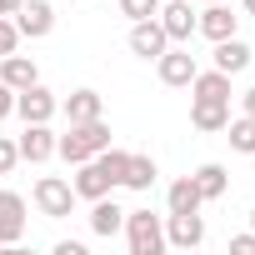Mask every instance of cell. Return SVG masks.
Segmentation results:
<instances>
[{
    "label": "cell",
    "instance_id": "cell-28",
    "mask_svg": "<svg viewBox=\"0 0 255 255\" xmlns=\"http://www.w3.org/2000/svg\"><path fill=\"white\" fill-rule=\"evenodd\" d=\"M230 250H235V255H255V230L235 235V240H230Z\"/></svg>",
    "mask_w": 255,
    "mask_h": 255
},
{
    "label": "cell",
    "instance_id": "cell-10",
    "mask_svg": "<svg viewBox=\"0 0 255 255\" xmlns=\"http://www.w3.org/2000/svg\"><path fill=\"white\" fill-rule=\"evenodd\" d=\"M235 30H240V15H230L225 0H210V5L195 15V35H205L210 45H215V40H225V35H235Z\"/></svg>",
    "mask_w": 255,
    "mask_h": 255
},
{
    "label": "cell",
    "instance_id": "cell-35",
    "mask_svg": "<svg viewBox=\"0 0 255 255\" xmlns=\"http://www.w3.org/2000/svg\"><path fill=\"white\" fill-rule=\"evenodd\" d=\"M200 5H210V0H200Z\"/></svg>",
    "mask_w": 255,
    "mask_h": 255
},
{
    "label": "cell",
    "instance_id": "cell-16",
    "mask_svg": "<svg viewBox=\"0 0 255 255\" xmlns=\"http://www.w3.org/2000/svg\"><path fill=\"white\" fill-rule=\"evenodd\" d=\"M210 65H215V70H225V75H240V70L250 65V45H245L240 35H225V40H215Z\"/></svg>",
    "mask_w": 255,
    "mask_h": 255
},
{
    "label": "cell",
    "instance_id": "cell-32",
    "mask_svg": "<svg viewBox=\"0 0 255 255\" xmlns=\"http://www.w3.org/2000/svg\"><path fill=\"white\" fill-rule=\"evenodd\" d=\"M240 10H245V15H255V0H240Z\"/></svg>",
    "mask_w": 255,
    "mask_h": 255
},
{
    "label": "cell",
    "instance_id": "cell-13",
    "mask_svg": "<svg viewBox=\"0 0 255 255\" xmlns=\"http://www.w3.org/2000/svg\"><path fill=\"white\" fill-rule=\"evenodd\" d=\"M15 145H20V160L45 165V160L55 155V130H50V120H45V125H25V135H20Z\"/></svg>",
    "mask_w": 255,
    "mask_h": 255
},
{
    "label": "cell",
    "instance_id": "cell-11",
    "mask_svg": "<svg viewBox=\"0 0 255 255\" xmlns=\"http://www.w3.org/2000/svg\"><path fill=\"white\" fill-rule=\"evenodd\" d=\"M165 245H175V250L205 245V215H200V210H190V215H165Z\"/></svg>",
    "mask_w": 255,
    "mask_h": 255
},
{
    "label": "cell",
    "instance_id": "cell-21",
    "mask_svg": "<svg viewBox=\"0 0 255 255\" xmlns=\"http://www.w3.org/2000/svg\"><path fill=\"white\" fill-rule=\"evenodd\" d=\"M190 180H195L200 200H220V195L230 190V175H225V165H215V160H205V165H200V170H195Z\"/></svg>",
    "mask_w": 255,
    "mask_h": 255
},
{
    "label": "cell",
    "instance_id": "cell-30",
    "mask_svg": "<svg viewBox=\"0 0 255 255\" xmlns=\"http://www.w3.org/2000/svg\"><path fill=\"white\" fill-rule=\"evenodd\" d=\"M240 115H250V120H255V85L240 95Z\"/></svg>",
    "mask_w": 255,
    "mask_h": 255
},
{
    "label": "cell",
    "instance_id": "cell-27",
    "mask_svg": "<svg viewBox=\"0 0 255 255\" xmlns=\"http://www.w3.org/2000/svg\"><path fill=\"white\" fill-rule=\"evenodd\" d=\"M10 115H15V90L0 80V120H10Z\"/></svg>",
    "mask_w": 255,
    "mask_h": 255
},
{
    "label": "cell",
    "instance_id": "cell-1",
    "mask_svg": "<svg viewBox=\"0 0 255 255\" xmlns=\"http://www.w3.org/2000/svg\"><path fill=\"white\" fill-rule=\"evenodd\" d=\"M105 145H110V125H105V115H95V120H75L65 135H55V155H60L65 165H80V160L100 155Z\"/></svg>",
    "mask_w": 255,
    "mask_h": 255
},
{
    "label": "cell",
    "instance_id": "cell-29",
    "mask_svg": "<svg viewBox=\"0 0 255 255\" xmlns=\"http://www.w3.org/2000/svg\"><path fill=\"white\" fill-rule=\"evenodd\" d=\"M55 255H85V245H80V240H60V245H55Z\"/></svg>",
    "mask_w": 255,
    "mask_h": 255
},
{
    "label": "cell",
    "instance_id": "cell-26",
    "mask_svg": "<svg viewBox=\"0 0 255 255\" xmlns=\"http://www.w3.org/2000/svg\"><path fill=\"white\" fill-rule=\"evenodd\" d=\"M10 50H20V30L10 15H0V55H10Z\"/></svg>",
    "mask_w": 255,
    "mask_h": 255
},
{
    "label": "cell",
    "instance_id": "cell-6",
    "mask_svg": "<svg viewBox=\"0 0 255 255\" xmlns=\"http://www.w3.org/2000/svg\"><path fill=\"white\" fill-rule=\"evenodd\" d=\"M25 225H30V215H25V195L0 190V245L15 250V245L25 240Z\"/></svg>",
    "mask_w": 255,
    "mask_h": 255
},
{
    "label": "cell",
    "instance_id": "cell-8",
    "mask_svg": "<svg viewBox=\"0 0 255 255\" xmlns=\"http://www.w3.org/2000/svg\"><path fill=\"white\" fill-rule=\"evenodd\" d=\"M195 15L200 10H190V0H160V25H165V35H170V45H190V35H195Z\"/></svg>",
    "mask_w": 255,
    "mask_h": 255
},
{
    "label": "cell",
    "instance_id": "cell-25",
    "mask_svg": "<svg viewBox=\"0 0 255 255\" xmlns=\"http://www.w3.org/2000/svg\"><path fill=\"white\" fill-rule=\"evenodd\" d=\"M15 165H20V145H15L10 135H0V175H10Z\"/></svg>",
    "mask_w": 255,
    "mask_h": 255
},
{
    "label": "cell",
    "instance_id": "cell-33",
    "mask_svg": "<svg viewBox=\"0 0 255 255\" xmlns=\"http://www.w3.org/2000/svg\"><path fill=\"white\" fill-rule=\"evenodd\" d=\"M250 230H255V205H250Z\"/></svg>",
    "mask_w": 255,
    "mask_h": 255
},
{
    "label": "cell",
    "instance_id": "cell-20",
    "mask_svg": "<svg viewBox=\"0 0 255 255\" xmlns=\"http://www.w3.org/2000/svg\"><path fill=\"white\" fill-rule=\"evenodd\" d=\"M200 205H205V200H200V190H195L190 175L170 180V190H165V215H190V210H200Z\"/></svg>",
    "mask_w": 255,
    "mask_h": 255
},
{
    "label": "cell",
    "instance_id": "cell-5",
    "mask_svg": "<svg viewBox=\"0 0 255 255\" xmlns=\"http://www.w3.org/2000/svg\"><path fill=\"white\" fill-rule=\"evenodd\" d=\"M10 20H15L20 40H45L55 30V5H50V0H20V10Z\"/></svg>",
    "mask_w": 255,
    "mask_h": 255
},
{
    "label": "cell",
    "instance_id": "cell-2",
    "mask_svg": "<svg viewBox=\"0 0 255 255\" xmlns=\"http://www.w3.org/2000/svg\"><path fill=\"white\" fill-rule=\"evenodd\" d=\"M125 245H130V255H160L165 250V220L150 210H125Z\"/></svg>",
    "mask_w": 255,
    "mask_h": 255
},
{
    "label": "cell",
    "instance_id": "cell-4",
    "mask_svg": "<svg viewBox=\"0 0 255 255\" xmlns=\"http://www.w3.org/2000/svg\"><path fill=\"white\" fill-rule=\"evenodd\" d=\"M15 115H20L25 125H45V120H55V115H60V95H55V90H45V85L35 80V85L15 90Z\"/></svg>",
    "mask_w": 255,
    "mask_h": 255
},
{
    "label": "cell",
    "instance_id": "cell-22",
    "mask_svg": "<svg viewBox=\"0 0 255 255\" xmlns=\"http://www.w3.org/2000/svg\"><path fill=\"white\" fill-rule=\"evenodd\" d=\"M155 175H160V170H155L150 155H130V160H125V180H120V185L135 190V195H145V190L155 185Z\"/></svg>",
    "mask_w": 255,
    "mask_h": 255
},
{
    "label": "cell",
    "instance_id": "cell-31",
    "mask_svg": "<svg viewBox=\"0 0 255 255\" xmlns=\"http://www.w3.org/2000/svg\"><path fill=\"white\" fill-rule=\"evenodd\" d=\"M20 10V0H0V15H15Z\"/></svg>",
    "mask_w": 255,
    "mask_h": 255
},
{
    "label": "cell",
    "instance_id": "cell-12",
    "mask_svg": "<svg viewBox=\"0 0 255 255\" xmlns=\"http://www.w3.org/2000/svg\"><path fill=\"white\" fill-rule=\"evenodd\" d=\"M70 185H75V200H100V195H110V190H115V180L95 165V155L75 165V180H70Z\"/></svg>",
    "mask_w": 255,
    "mask_h": 255
},
{
    "label": "cell",
    "instance_id": "cell-34",
    "mask_svg": "<svg viewBox=\"0 0 255 255\" xmlns=\"http://www.w3.org/2000/svg\"><path fill=\"white\" fill-rule=\"evenodd\" d=\"M250 170H255V155H250Z\"/></svg>",
    "mask_w": 255,
    "mask_h": 255
},
{
    "label": "cell",
    "instance_id": "cell-18",
    "mask_svg": "<svg viewBox=\"0 0 255 255\" xmlns=\"http://www.w3.org/2000/svg\"><path fill=\"white\" fill-rule=\"evenodd\" d=\"M60 110H65V120L75 125V120H95V115H105V100H100V90H70L65 100H60Z\"/></svg>",
    "mask_w": 255,
    "mask_h": 255
},
{
    "label": "cell",
    "instance_id": "cell-24",
    "mask_svg": "<svg viewBox=\"0 0 255 255\" xmlns=\"http://www.w3.org/2000/svg\"><path fill=\"white\" fill-rule=\"evenodd\" d=\"M120 15L125 20H150V15H160V0H120Z\"/></svg>",
    "mask_w": 255,
    "mask_h": 255
},
{
    "label": "cell",
    "instance_id": "cell-14",
    "mask_svg": "<svg viewBox=\"0 0 255 255\" xmlns=\"http://www.w3.org/2000/svg\"><path fill=\"white\" fill-rule=\"evenodd\" d=\"M120 230H125V210L115 205V195H100V200H90V235L110 240V235H120Z\"/></svg>",
    "mask_w": 255,
    "mask_h": 255
},
{
    "label": "cell",
    "instance_id": "cell-7",
    "mask_svg": "<svg viewBox=\"0 0 255 255\" xmlns=\"http://www.w3.org/2000/svg\"><path fill=\"white\" fill-rule=\"evenodd\" d=\"M195 55L185 50V45H165V55L155 60V75H160V85H170V90H185L190 80H195Z\"/></svg>",
    "mask_w": 255,
    "mask_h": 255
},
{
    "label": "cell",
    "instance_id": "cell-23",
    "mask_svg": "<svg viewBox=\"0 0 255 255\" xmlns=\"http://www.w3.org/2000/svg\"><path fill=\"white\" fill-rule=\"evenodd\" d=\"M225 140H230V150L255 155V120H250V115H235V120L225 125Z\"/></svg>",
    "mask_w": 255,
    "mask_h": 255
},
{
    "label": "cell",
    "instance_id": "cell-3",
    "mask_svg": "<svg viewBox=\"0 0 255 255\" xmlns=\"http://www.w3.org/2000/svg\"><path fill=\"white\" fill-rule=\"evenodd\" d=\"M35 210H40L45 220H65V215L75 210V185L60 180V175H40V180H35Z\"/></svg>",
    "mask_w": 255,
    "mask_h": 255
},
{
    "label": "cell",
    "instance_id": "cell-17",
    "mask_svg": "<svg viewBox=\"0 0 255 255\" xmlns=\"http://www.w3.org/2000/svg\"><path fill=\"white\" fill-rule=\"evenodd\" d=\"M185 90H190V100H230V75L210 65V70H195V80Z\"/></svg>",
    "mask_w": 255,
    "mask_h": 255
},
{
    "label": "cell",
    "instance_id": "cell-15",
    "mask_svg": "<svg viewBox=\"0 0 255 255\" xmlns=\"http://www.w3.org/2000/svg\"><path fill=\"white\" fill-rule=\"evenodd\" d=\"M190 125L205 130V135L225 130L230 125V100H190Z\"/></svg>",
    "mask_w": 255,
    "mask_h": 255
},
{
    "label": "cell",
    "instance_id": "cell-9",
    "mask_svg": "<svg viewBox=\"0 0 255 255\" xmlns=\"http://www.w3.org/2000/svg\"><path fill=\"white\" fill-rule=\"evenodd\" d=\"M165 45H170V35H165V25H160L155 15H150V20H130V55H140V60H160Z\"/></svg>",
    "mask_w": 255,
    "mask_h": 255
},
{
    "label": "cell",
    "instance_id": "cell-19",
    "mask_svg": "<svg viewBox=\"0 0 255 255\" xmlns=\"http://www.w3.org/2000/svg\"><path fill=\"white\" fill-rule=\"evenodd\" d=\"M0 80H5L10 90H25V85L40 80V70H35L30 55H15V50H10V55H0Z\"/></svg>",
    "mask_w": 255,
    "mask_h": 255
}]
</instances>
